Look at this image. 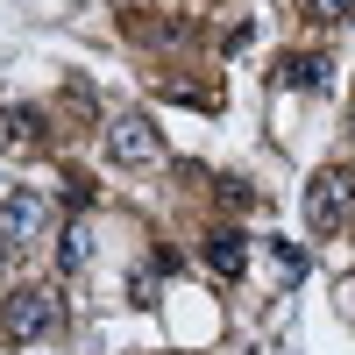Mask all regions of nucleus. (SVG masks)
<instances>
[{
	"mask_svg": "<svg viewBox=\"0 0 355 355\" xmlns=\"http://www.w3.org/2000/svg\"><path fill=\"white\" fill-rule=\"evenodd\" d=\"M57 320H64V299H57L50 284H21L0 299V341H15V348H36L57 334Z\"/></svg>",
	"mask_w": 355,
	"mask_h": 355,
	"instance_id": "obj_1",
	"label": "nucleus"
},
{
	"mask_svg": "<svg viewBox=\"0 0 355 355\" xmlns=\"http://www.w3.org/2000/svg\"><path fill=\"white\" fill-rule=\"evenodd\" d=\"M306 220H313V234H341L355 220V171L348 164H327L306 185Z\"/></svg>",
	"mask_w": 355,
	"mask_h": 355,
	"instance_id": "obj_2",
	"label": "nucleus"
},
{
	"mask_svg": "<svg viewBox=\"0 0 355 355\" xmlns=\"http://www.w3.org/2000/svg\"><path fill=\"white\" fill-rule=\"evenodd\" d=\"M50 220H57L50 192H36V185H8V199H0V242H8V249L43 242V234H50Z\"/></svg>",
	"mask_w": 355,
	"mask_h": 355,
	"instance_id": "obj_3",
	"label": "nucleus"
},
{
	"mask_svg": "<svg viewBox=\"0 0 355 355\" xmlns=\"http://www.w3.org/2000/svg\"><path fill=\"white\" fill-rule=\"evenodd\" d=\"M107 157L121 164V171H157L164 164V135L150 114H114L107 121Z\"/></svg>",
	"mask_w": 355,
	"mask_h": 355,
	"instance_id": "obj_4",
	"label": "nucleus"
},
{
	"mask_svg": "<svg viewBox=\"0 0 355 355\" xmlns=\"http://www.w3.org/2000/svg\"><path fill=\"white\" fill-rule=\"evenodd\" d=\"M199 256H206V270H214V277H242V270H249V234H242V227H206Z\"/></svg>",
	"mask_w": 355,
	"mask_h": 355,
	"instance_id": "obj_5",
	"label": "nucleus"
},
{
	"mask_svg": "<svg viewBox=\"0 0 355 355\" xmlns=\"http://www.w3.org/2000/svg\"><path fill=\"white\" fill-rule=\"evenodd\" d=\"M327 57H320V50H299V57H284V64H277V85H299V93H320V85H327Z\"/></svg>",
	"mask_w": 355,
	"mask_h": 355,
	"instance_id": "obj_6",
	"label": "nucleus"
},
{
	"mask_svg": "<svg viewBox=\"0 0 355 355\" xmlns=\"http://www.w3.org/2000/svg\"><path fill=\"white\" fill-rule=\"evenodd\" d=\"M0 121H8V142H15V150H43V142H50V135H43V128H50L43 107H21V100H15Z\"/></svg>",
	"mask_w": 355,
	"mask_h": 355,
	"instance_id": "obj_7",
	"label": "nucleus"
},
{
	"mask_svg": "<svg viewBox=\"0 0 355 355\" xmlns=\"http://www.w3.org/2000/svg\"><path fill=\"white\" fill-rule=\"evenodd\" d=\"M85 256H93V234L64 227V242H57V270H85Z\"/></svg>",
	"mask_w": 355,
	"mask_h": 355,
	"instance_id": "obj_8",
	"label": "nucleus"
},
{
	"mask_svg": "<svg viewBox=\"0 0 355 355\" xmlns=\"http://www.w3.org/2000/svg\"><path fill=\"white\" fill-rule=\"evenodd\" d=\"M306 15L320 28H334V21H355V0H306Z\"/></svg>",
	"mask_w": 355,
	"mask_h": 355,
	"instance_id": "obj_9",
	"label": "nucleus"
},
{
	"mask_svg": "<svg viewBox=\"0 0 355 355\" xmlns=\"http://www.w3.org/2000/svg\"><path fill=\"white\" fill-rule=\"evenodd\" d=\"M270 256H277V270H284V277H306V256H299V249H284V242H277Z\"/></svg>",
	"mask_w": 355,
	"mask_h": 355,
	"instance_id": "obj_10",
	"label": "nucleus"
},
{
	"mask_svg": "<svg viewBox=\"0 0 355 355\" xmlns=\"http://www.w3.org/2000/svg\"><path fill=\"white\" fill-rule=\"evenodd\" d=\"M249 199H256V192L242 185V178H220V206H249Z\"/></svg>",
	"mask_w": 355,
	"mask_h": 355,
	"instance_id": "obj_11",
	"label": "nucleus"
},
{
	"mask_svg": "<svg viewBox=\"0 0 355 355\" xmlns=\"http://www.w3.org/2000/svg\"><path fill=\"white\" fill-rule=\"evenodd\" d=\"M0 263H8V242H0Z\"/></svg>",
	"mask_w": 355,
	"mask_h": 355,
	"instance_id": "obj_12",
	"label": "nucleus"
}]
</instances>
